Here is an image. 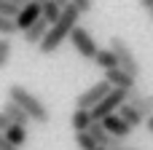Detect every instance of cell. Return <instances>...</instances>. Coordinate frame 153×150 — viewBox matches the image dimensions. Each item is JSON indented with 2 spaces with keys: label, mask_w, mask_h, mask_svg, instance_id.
I'll return each instance as SVG.
<instances>
[{
  "label": "cell",
  "mask_w": 153,
  "mask_h": 150,
  "mask_svg": "<svg viewBox=\"0 0 153 150\" xmlns=\"http://www.w3.org/2000/svg\"><path fill=\"white\" fill-rule=\"evenodd\" d=\"M70 43H73V48H75V54H78V56H83V59H91V62H94V56H97L100 46H97L94 35H91L86 27H81V24H78V27L70 32Z\"/></svg>",
  "instance_id": "obj_4"
},
{
  "label": "cell",
  "mask_w": 153,
  "mask_h": 150,
  "mask_svg": "<svg viewBox=\"0 0 153 150\" xmlns=\"http://www.w3.org/2000/svg\"><path fill=\"white\" fill-rule=\"evenodd\" d=\"M97 150H105V148H97Z\"/></svg>",
  "instance_id": "obj_31"
},
{
  "label": "cell",
  "mask_w": 153,
  "mask_h": 150,
  "mask_svg": "<svg viewBox=\"0 0 153 150\" xmlns=\"http://www.w3.org/2000/svg\"><path fill=\"white\" fill-rule=\"evenodd\" d=\"M94 64L108 72V70H116V67H118V59H116V54H113L110 48H100L97 56H94Z\"/></svg>",
  "instance_id": "obj_11"
},
{
  "label": "cell",
  "mask_w": 153,
  "mask_h": 150,
  "mask_svg": "<svg viewBox=\"0 0 153 150\" xmlns=\"http://www.w3.org/2000/svg\"><path fill=\"white\" fill-rule=\"evenodd\" d=\"M54 3H56V5H59V8H62V11H65V8H67V5H70V0H54Z\"/></svg>",
  "instance_id": "obj_27"
},
{
  "label": "cell",
  "mask_w": 153,
  "mask_h": 150,
  "mask_svg": "<svg viewBox=\"0 0 153 150\" xmlns=\"http://www.w3.org/2000/svg\"><path fill=\"white\" fill-rule=\"evenodd\" d=\"M19 8L11 3V0H0V16H8V19H16Z\"/></svg>",
  "instance_id": "obj_20"
},
{
  "label": "cell",
  "mask_w": 153,
  "mask_h": 150,
  "mask_svg": "<svg viewBox=\"0 0 153 150\" xmlns=\"http://www.w3.org/2000/svg\"><path fill=\"white\" fill-rule=\"evenodd\" d=\"M40 19V3H35V0H30L24 8H19V13H16V30L19 32H24V30H30L35 21Z\"/></svg>",
  "instance_id": "obj_6"
},
{
  "label": "cell",
  "mask_w": 153,
  "mask_h": 150,
  "mask_svg": "<svg viewBox=\"0 0 153 150\" xmlns=\"http://www.w3.org/2000/svg\"><path fill=\"white\" fill-rule=\"evenodd\" d=\"M105 81L110 83V89H121V91H132V89L137 86V78H132V75L124 72L121 67L108 70V72H105Z\"/></svg>",
  "instance_id": "obj_8"
},
{
  "label": "cell",
  "mask_w": 153,
  "mask_h": 150,
  "mask_svg": "<svg viewBox=\"0 0 153 150\" xmlns=\"http://www.w3.org/2000/svg\"><path fill=\"white\" fill-rule=\"evenodd\" d=\"M75 145H78L81 150H97V148H100V145H97L86 132H83V134H75Z\"/></svg>",
  "instance_id": "obj_19"
},
{
  "label": "cell",
  "mask_w": 153,
  "mask_h": 150,
  "mask_svg": "<svg viewBox=\"0 0 153 150\" xmlns=\"http://www.w3.org/2000/svg\"><path fill=\"white\" fill-rule=\"evenodd\" d=\"M70 3H73V5H75L81 13H89V11H91V5H94L91 0H70Z\"/></svg>",
  "instance_id": "obj_21"
},
{
  "label": "cell",
  "mask_w": 153,
  "mask_h": 150,
  "mask_svg": "<svg viewBox=\"0 0 153 150\" xmlns=\"http://www.w3.org/2000/svg\"><path fill=\"white\" fill-rule=\"evenodd\" d=\"M113 54H116V59H118V67L124 70V72H129L132 78H137L140 75V64H137V56L132 54V48H129V43L124 40V38H110V46H108Z\"/></svg>",
  "instance_id": "obj_3"
},
{
  "label": "cell",
  "mask_w": 153,
  "mask_h": 150,
  "mask_svg": "<svg viewBox=\"0 0 153 150\" xmlns=\"http://www.w3.org/2000/svg\"><path fill=\"white\" fill-rule=\"evenodd\" d=\"M3 134H5V140H8L13 148H22V145L27 142V129H22V126H8Z\"/></svg>",
  "instance_id": "obj_16"
},
{
  "label": "cell",
  "mask_w": 153,
  "mask_h": 150,
  "mask_svg": "<svg viewBox=\"0 0 153 150\" xmlns=\"http://www.w3.org/2000/svg\"><path fill=\"white\" fill-rule=\"evenodd\" d=\"M145 126H148V132L153 134V115H148V118H145Z\"/></svg>",
  "instance_id": "obj_25"
},
{
  "label": "cell",
  "mask_w": 153,
  "mask_h": 150,
  "mask_svg": "<svg viewBox=\"0 0 153 150\" xmlns=\"http://www.w3.org/2000/svg\"><path fill=\"white\" fill-rule=\"evenodd\" d=\"M151 16H153V8H151Z\"/></svg>",
  "instance_id": "obj_32"
},
{
  "label": "cell",
  "mask_w": 153,
  "mask_h": 150,
  "mask_svg": "<svg viewBox=\"0 0 153 150\" xmlns=\"http://www.w3.org/2000/svg\"><path fill=\"white\" fill-rule=\"evenodd\" d=\"M8 126H11V123H8V118H5V115H3V110H0V132H5V129H8Z\"/></svg>",
  "instance_id": "obj_24"
},
{
  "label": "cell",
  "mask_w": 153,
  "mask_h": 150,
  "mask_svg": "<svg viewBox=\"0 0 153 150\" xmlns=\"http://www.w3.org/2000/svg\"><path fill=\"white\" fill-rule=\"evenodd\" d=\"M48 27H51V24L40 16L30 30H24V43H27V46H40V43H43V38H46V32H48Z\"/></svg>",
  "instance_id": "obj_9"
},
{
  "label": "cell",
  "mask_w": 153,
  "mask_h": 150,
  "mask_svg": "<svg viewBox=\"0 0 153 150\" xmlns=\"http://www.w3.org/2000/svg\"><path fill=\"white\" fill-rule=\"evenodd\" d=\"M100 148H108V142H110V134H108V129L102 126V121H94L91 126H89V132H86Z\"/></svg>",
  "instance_id": "obj_13"
},
{
  "label": "cell",
  "mask_w": 153,
  "mask_h": 150,
  "mask_svg": "<svg viewBox=\"0 0 153 150\" xmlns=\"http://www.w3.org/2000/svg\"><path fill=\"white\" fill-rule=\"evenodd\" d=\"M105 150H129V148H126V142H124V140L110 137V142H108V148H105Z\"/></svg>",
  "instance_id": "obj_22"
},
{
  "label": "cell",
  "mask_w": 153,
  "mask_h": 150,
  "mask_svg": "<svg viewBox=\"0 0 153 150\" xmlns=\"http://www.w3.org/2000/svg\"><path fill=\"white\" fill-rule=\"evenodd\" d=\"M19 30H16V21L13 19H8V16H0V38H11V35H16Z\"/></svg>",
  "instance_id": "obj_18"
},
{
  "label": "cell",
  "mask_w": 153,
  "mask_h": 150,
  "mask_svg": "<svg viewBox=\"0 0 153 150\" xmlns=\"http://www.w3.org/2000/svg\"><path fill=\"white\" fill-rule=\"evenodd\" d=\"M70 123H73L75 134H83V132H89V126L94 123V118H91V113H89V110H75V113H73V118H70Z\"/></svg>",
  "instance_id": "obj_12"
},
{
  "label": "cell",
  "mask_w": 153,
  "mask_h": 150,
  "mask_svg": "<svg viewBox=\"0 0 153 150\" xmlns=\"http://www.w3.org/2000/svg\"><path fill=\"white\" fill-rule=\"evenodd\" d=\"M8 102H13L16 107H22V110L30 115V121H35V123H48V118H51V113L46 110V105H43L32 91H27V89L19 86V83L8 86Z\"/></svg>",
  "instance_id": "obj_2"
},
{
  "label": "cell",
  "mask_w": 153,
  "mask_h": 150,
  "mask_svg": "<svg viewBox=\"0 0 153 150\" xmlns=\"http://www.w3.org/2000/svg\"><path fill=\"white\" fill-rule=\"evenodd\" d=\"M81 16H83V13H81V11H78V8H75V5L70 3V5H67V8L62 11L59 21L48 27V32H46L43 43L38 46V51H40L43 56H46V54H54V51H56V48H59V46H62V43H65V40L70 38V32H73V30L78 27V19H81Z\"/></svg>",
  "instance_id": "obj_1"
},
{
  "label": "cell",
  "mask_w": 153,
  "mask_h": 150,
  "mask_svg": "<svg viewBox=\"0 0 153 150\" xmlns=\"http://www.w3.org/2000/svg\"><path fill=\"white\" fill-rule=\"evenodd\" d=\"M40 16H43L48 24H56L59 16H62V8H59L54 0H46V3H40Z\"/></svg>",
  "instance_id": "obj_15"
},
{
  "label": "cell",
  "mask_w": 153,
  "mask_h": 150,
  "mask_svg": "<svg viewBox=\"0 0 153 150\" xmlns=\"http://www.w3.org/2000/svg\"><path fill=\"white\" fill-rule=\"evenodd\" d=\"M0 150H19V148H13V145H11L8 140H5V134L0 132Z\"/></svg>",
  "instance_id": "obj_23"
},
{
  "label": "cell",
  "mask_w": 153,
  "mask_h": 150,
  "mask_svg": "<svg viewBox=\"0 0 153 150\" xmlns=\"http://www.w3.org/2000/svg\"><path fill=\"white\" fill-rule=\"evenodd\" d=\"M140 5H143V8H148V11H151V8H153V0H140Z\"/></svg>",
  "instance_id": "obj_28"
},
{
  "label": "cell",
  "mask_w": 153,
  "mask_h": 150,
  "mask_svg": "<svg viewBox=\"0 0 153 150\" xmlns=\"http://www.w3.org/2000/svg\"><path fill=\"white\" fill-rule=\"evenodd\" d=\"M108 94H110V83L102 78V81H97L94 86H89L86 91L78 94V99H75V110H94Z\"/></svg>",
  "instance_id": "obj_5"
},
{
  "label": "cell",
  "mask_w": 153,
  "mask_h": 150,
  "mask_svg": "<svg viewBox=\"0 0 153 150\" xmlns=\"http://www.w3.org/2000/svg\"><path fill=\"white\" fill-rule=\"evenodd\" d=\"M102 126L108 129V134H110V137L124 140V142H126V137H132V132H134V129H132V126H129L118 113H116V115H108V118L102 121Z\"/></svg>",
  "instance_id": "obj_7"
},
{
  "label": "cell",
  "mask_w": 153,
  "mask_h": 150,
  "mask_svg": "<svg viewBox=\"0 0 153 150\" xmlns=\"http://www.w3.org/2000/svg\"><path fill=\"white\" fill-rule=\"evenodd\" d=\"M3 115L8 118V123H11V126H22V129H27V126H30V115H27L22 107H16L13 102H5V105H3Z\"/></svg>",
  "instance_id": "obj_10"
},
{
  "label": "cell",
  "mask_w": 153,
  "mask_h": 150,
  "mask_svg": "<svg viewBox=\"0 0 153 150\" xmlns=\"http://www.w3.org/2000/svg\"><path fill=\"white\" fill-rule=\"evenodd\" d=\"M11 54H13V43H11V38H0V70L8 67Z\"/></svg>",
  "instance_id": "obj_17"
},
{
  "label": "cell",
  "mask_w": 153,
  "mask_h": 150,
  "mask_svg": "<svg viewBox=\"0 0 153 150\" xmlns=\"http://www.w3.org/2000/svg\"><path fill=\"white\" fill-rule=\"evenodd\" d=\"M129 150H140V148H129Z\"/></svg>",
  "instance_id": "obj_30"
},
{
  "label": "cell",
  "mask_w": 153,
  "mask_h": 150,
  "mask_svg": "<svg viewBox=\"0 0 153 150\" xmlns=\"http://www.w3.org/2000/svg\"><path fill=\"white\" fill-rule=\"evenodd\" d=\"M118 115H121V118H124V121H126V123H129L132 129H137L140 123H145V118H143V115H140V113H137V110H134V107H132L129 102L118 107Z\"/></svg>",
  "instance_id": "obj_14"
},
{
  "label": "cell",
  "mask_w": 153,
  "mask_h": 150,
  "mask_svg": "<svg viewBox=\"0 0 153 150\" xmlns=\"http://www.w3.org/2000/svg\"><path fill=\"white\" fill-rule=\"evenodd\" d=\"M11 3H13V5H16V8H24V5H27V3H30V0H11Z\"/></svg>",
  "instance_id": "obj_26"
},
{
  "label": "cell",
  "mask_w": 153,
  "mask_h": 150,
  "mask_svg": "<svg viewBox=\"0 0 153 150\" xmlns=\"http://www.w3.org/2000/svg\"><path fill=\"white\" fill-rule=\"evenodd\" d=\"M35 3H46V0H35Z\"/></svg>",
  "instance_id": "obj_29"
}]
</instances>
